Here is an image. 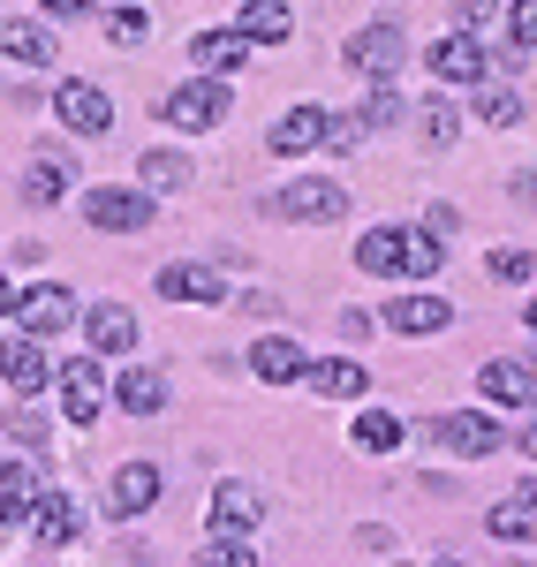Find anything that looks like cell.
<instances>
[{
  "mask_svg": "<svg viewBox=\"0 0 537 567\" xmlns=\"http://www.w3.org/2000/svg\"><path fill=\"white\" fill-rule=\"evenodd\" d=\"M280 159H303L311 144H326V106H288L280 122H272V136H266Z\"/></svg>",
  "mask_w": 537,
  "mask_h": 567,
  "instance_id": "cell-16",
  "label": "cell"
},
{
  "mask_svg": "<svg viewBox=\"0 0 537 567\" xmlns=\"http://www.w3.org/2000/svg\"><path fill=\"white\" fill-rule=\"evenodd\" d=\"M45 16H91V0H39Z\"/></svg>",
  "mask_w": 537,
  "mask_h": 567,
  "instance_id": "cell-40",
  "label": "cell"
},
{
  "mask_svg": "<svg viewBox=\"0 0 537 567\" xmlns=\"http://www.w3.org/2000/svg\"><path fill=\"white\" fill-rule=\"evenodd\" d=\"M530 333H537V296H530Z\"/></svg>",
  "mask_w": 537,
  "mask_h": 567,
  "instance_id": "cell-45",
  "label": "cell"
},
{
  "mask_svg": "<svg viewBox=\"0 0 537 567\" xmlns=\"http://www.w3.org/2000/svg\"><path fill=\"white\" fill-rule=\"evenodd\" d=\"M242 31L258 45H280L296 31V16H288V0H242Z\"/></svg>",
  "mask_w": 537,
  "mask_h": 567,
  "instance_id": "cell-28",
  "label": "cell"
},
{
  "mask_svg": "<svg viewBox=\"0 0 537 567\" xmlns=\"http://www.w3.org/2000/svg\"><path fill=\"white\" fill-rule=\"evenodd\" d=\"M493 280H530V250H493Z\"/></svg>",
  "mask_w": 537,
  "mask_h": 567,
  "instance_id": "cell-38",
  "label": "cell"
},
{
  "mask_svg": "<svg viewBox=\"0 0 537 567\" xmlns=\"http://www.w3.org/2000/svg\"><path fill=\"white\" fill-rule=\"evenodd\" d=\"M136 182H144L152 197H175V189H189V159H182V152H144V159H136Z\"/></svg>",
  "mask_w": 537,
  "mask_h": 567,
  "instance_id": "cell-26",
  "label": "cell"
},
{
  "mask_svg": "<svg viewBox=\"0 0 537 567\" xmlns=\"http://www.w3.org/2000/svg\"><path fill=\"white\" fill-rule=\"evenodd\" d=\"M485 529H493L499 545H530V537H537V515L515 499V507H493V515H485Z\"/></svg>",
  "mask_w": 537,
  "mask_h": 567,
  "instance_id": "cell-30",
  "label": "cell"
},
{
  "mask_svg": "<svg viewBox=\"0 0 537 567\" xmlns=\"http://www.w3.org/2000/svg\"><path fill=\"white\" fill-rule=\"evenodd\" d=\"M409 243H416V227H371V235L357 243V272H371V280L409 272Z\"/></svg>",
  "mask_w": 537,
  "mask_h": 567,
  "instance_id": "cell-14",
  "label": "cell"
},
{
  "mask_svg": "<svg viewBox=\"0 0 537 567\" xmlns=\"http://www.w3.org/2000/svg\"><path fill=\"white\" fill-rule=\"evenodd\" d=\"M159 303H227V280L213 265H167L159 272Z\"/></svg>",
  "mask_w": 537,
  "mask_h": 567,
  "instance_id": "cell-15",
  "label": "cell"
},
{
  "mask_svg": "<svg viewBox=\"0 0 537 567\" xmlns=\"http://www.w3.org/2000/svg\"><path fill=\"white\" fill-rule=\"evenodd\" d=\"M424 69H432L440 84H485V69H493V61H485L477 31H462V23H454V31H440V39H432Z\"/></svg>",
  "mask_w": 537,
  "mask_h": 567,
  "instance_id": "cell-4",
  "label": "cell"
},
{
  "mask_svg": "<svg viewBox=\"0 0 537 567\" xmlns=\"http://www.w3.org/2000/svg\"><path fill=\"white\" fill-rule=\"evenodd\" d=\"M515 189H523V197H530V205H537V175H523V182H515Z\"/></svg>",
  "mask_w": 537,
  "mask_h": 567,
  "instance_id": "cell-43",
  "label": "cell"
},
{
  "mask_svg": "<svg viewBox=\"0 0 537 567\" xmlns=\"http://www.w3.org/2000/svg\"><path fill=\"white\" fill-rule=\"evenodd\" d=\"M16 318H23V333H61V326H76V318H84V310H76V296H69V288H61V280H39V288H23V296H16Z\"/></svg>",
  "mask_w": 537,
  "mask_h": 567,
  "instance_id": "cell-8",
  "label": "cell"
},
{
  "mask_svg": "<svg viewBox=\"0 0 537 567\" xmlns=\"http://www.w3.org/2000/svg\"><path fill=\"white\" fill-rule=\"evenodd\" d=\"M84 219L99 235H144L152 227V189H84Z\"/></svg>",
  "mask_w": 537,
  "mask_h": 567,
  "instance_id": "cell-3",
  "label": "cell"
},
{
  "mask_svg": "<svg viewBox=\"0 0 537 567\" xmlns=\"http://www.w3.org/2000/svg\"><path fill=\"white\" fill-rule=\"evenodd\" d=\"M499 0H462V31H477V23H493Z\"/></svg>",
  "mask_w": 537,
  "mask_h": 567,
  "instance_id": "cell-39",
  "label": "cell"
},
{
  "mask_svg": "<svg viewBox=\"0 0 537 567\" xmlns=\"http://www.w3.org/2000/svg\"><path fill=\"white\" fill-rule=\"evenodd\" d=\"M341 61L357 69V76H371V84H394V69L409 61V39H402V23H363V31H349V45H341Z\"/></svg>",
  "mask_w": 537,
  "mask_h": 567,
  "instance_id": "cell-1",
  "label": "cell"
},
{
  "mask_svg": "<svg viewBox=\"0 0 537 567\" xmlns=\"http://www.w3.org/2000/svg\"><path fill=\"white\" fill-rule=\"evenodd\" d=\"M159 114H167V122H175L182 136L220 130V122H227V84H220V76H197V84L167 91V106H159Z\"/></svg>",
  "mask_w": 537,
  "mask_h": 567,
  "instance_id": "cell-2",
  "label": "cell"
},
{
  "mask_svg": "<svg viewBox=\"0 0 537 567\" xmlns=\"http://www.w3.org/2000/svg\"><path fill=\"white\" fill-rule=\"evenodd\" d=\"M39 492H45V484H39L31 462H0V523L16 529V523H23V507H31Z\"/></svg>",
  "mask_w": 537,
  "mask_h": 567,
  "instance_id": "cell-24",
  "label": "cell"
},
{
  "mask_svg": "<svg viewBox=\"0 0 537 567\" xmlns=\"http://www.w3.org/2000/svg\"><path fill=\"white\" fill-rule=\"evenodd\" d=\"M266 523V492L258 484H220L213 492V537H250Z\"/></svg>",
  "mask_w": 537,
  "mask_h": 567,
  "instance_id": "cell-11",
  "label": "cell"
},
{
  "mask_svg": "<svg viewBox=\"0 0 537 567\" xmlns=\"http://www.w3.org/2000/svg\"><path fill=\"white\" fill-rule=\"evenodd\" d=\"M250 53H258V39H250L242 23H235V31H197V39H189V61H197L205 76H235Z\"/></svg>",
  "mask_w": 537,
  "mask_h": 567,
  "instance_id": "cell-12",
  "label": "cell"
},
{
  "mask_svg": "<svg viewBox=\"0 0 537 567\" xmlns=\"http://www.w3.org/2000/svg\"><path fill=\"white\" fill-rule=\"evenodd\" d=\"M159 499V470L152 462H130L122 477H114V492H106V515H144Z\"/></svg>",
  "mask_w": 537,
  "mask_h": 567,
  "instance_id": "cell-22",
  "label": "cell"
},
{
  "mask_svg": "<svg viewBox=\"0 0 537 567\" xmlns=\"http://www.w3.org/2000/svg\"><path fill=\"white\" fill-rule=\"evenodd\" d=\"M357 136H363V114H326V144H333V152H349Z\"/></svg>",
  "mask_w": 537,
  "mask_h": 567,
  "instance_id": "cell-36",
  "label": "cell"
},
{
  "mask_svg": "<svg viewBox=\"0 0 537 567\" xmlns=\"http://www.w3.org/2000/svg\"><path fill=\"white\" fill-rule=\"evenodd\" d=\"M515 439H523V454H530V462H537V424H523V432H515Z\"/></svg>",
  "mask_w": 537,
  "mask_h": 567,
  "instance_id": "cell-41",
  "label": "cell"
},
{
  "mask_svg": "<svg viewBox=\"0 0 537 567\" xmlns=\"http://www.w3.org/2000/svg\"><path fill=\"white\" fill-rule=\"evenodd\" d=\"M447 318H454V310L440 303V296H424V288H416V296H402V303H386V326H394V333H409V341H424V333H440Z\"/></svg>",
  "mask_w": 537,
  "mask_h": 567,
  "instance_id": "cell-20",
  "label": "cell"
},
{
  "mask_svg": "<svg viewBox=\"0 0 537 567\" xmlns=\"http://www.w3.org/2000/svg\"><path fill=\"white\" fill-rule=\"evenodd\" d=\"M250 371H258L266 386H303L311 355L296 349V341H258V349H250Z\"/></svg>",
  "mask_w": 537,
  "mask_h": 567,
  "instance_id": "cell-19",
  "label": "cell"
},
{
  "mask_svg": "<svg viewBox=\"0 0 537 567\" xmlns=\"http://www.w3.org/2000/svg\"><path fill=\"white\" fill-rule=\"evenodd\" d=\"M0 379H8V393L31 401V393H45L61 371H53V355L39 349V333H8V341H0Z\"/></svg>",
  "mask_w": 537,
  "mask_h": 567,
  "instance_id": "cell-5",
  "label": "cell"
},
{
  "mask_svg": "<svg viewBox=\"0 0 537 567\" xmlns=\"http://www.w3.org/2000/svg\"><path fill=\"white\" fill-rule=\"evenodd\" d=\"M349 189L341 182H280L272 189V219H341Z\"/></svg>",
  "mask_w": 537,
  "mask_h": 567,
  "instance_id": "cell-7",
  "label": "cell"
},
{
  "mask_svg": "<svg viewBox=\"0 0 537 567\" xmlns=\"http://www.w3.org/2000/svg\"><path fill=\"white\" fill-rule=\"evenodd\" d=\"M507 31H515V45L530 53L537 45V0H515V8H507Z\"/></svg>",
  "mask_w": 537,
  "mask_h": 567,
  "instance_id": "cell-35",
  "label": "cell"
},
{
  "mask_svg": "<svg viewBox=\"0 0 537 567\" xmlns=\"http://www.w3.org/2000/svg\"><path fill=\"white\" fill-rule=\"evenodd\" d=\"M432 432H440V446H447V454H462V462H485V454H499V446H507V424H493L485 409H454V416H440Z\"/></svg>",
  "mask_w": 537,
  "mask_h": 567,
  "instance_id": "cell-6",
  "label": "cell"
},
{
  "mask_svg": "<svg viewBox=\"0 0 537 567\" xmlns=\"http://www.w3.org/2000/svg\"><path fill=\"white\" fill-rule=\"evenodd\" d=\"M84 333H91V349H99V355H130L136 349V310L130 303H91Z\"/></svg>",
  "mask_w": 537,
  "mask_h": 567,
  "instance_id": "cell-17",
  "label": "cell"
},
{
  "mask_svg": "<svg viewBox=\"0 0 537 567\" xmlns=\"http://www.w3.org/2000/svg\"><path fill=\"white\" fill-rule=\"evenodd\" d=\"M114 401H122L130 416H159V409H167V379H159L152 363H130V371L114 379Z\"/></svg>",
  "mask_w": 537,
  "mask_h": 567,
  "instance_id": "cell-21",
  "label": "cell"
},
{
  "mask_svg": "<svg viewBox=\"0 0 537 567\" xmlns=\"http://www.w3.org/2000/svg\"><path fill=\"white\" fill-rule=\"evenodd\" d=\"M386 122H402V99H394V84H379L371 99H363V130H386Z\"/></svg>",
  "mask_w": 537,
  "mask_h": 567,
  "instance_id": "cell-34",
  "label": "cell"
},
{
  "mask_svg": "<svg viewBox=\"0 0 537 567\" xmlns=\"http://www.w3.org/2000/svg\"><path fill=\"white\" fill-rule=\"evenodd\" d=\"M23 545H39V553H53V545H69L76 537V499H61V492H39L31 507H23Z\"/></svg>",
  "mask_w": 537,
  "mask_h": 567,
  "instance_id": "cell-10",
  "label": "cell"
},
{
  "mask_svg": "<svg viewBox=\"0 0 537 567\" xmlns=\"http://www.w3.org/2000/svg\"><path fill=\"white\" fill-rule=\"evenodd\" d=\"M0 61L45 69V61H53V31H45V23H0Z\"/></svg>",
  "mask_w": 537,
  "mask_h": 567,
  "instance_id": "cell-23",
  "label": "cell"
},
{
  "mask_svg": "<svg viewBox=\"0 0 537 567\" xmlns=\"http://www.w3.org/2000/svg\"><path fill=\"white\" fill-rule=\"evenodd\" d=\"M303 386H311L318 401H357V393L371 386V371H363V363H349V355H326V363H311V371H303Z\"/></svg>",
  "mask_w": 537,
  "mask_h": 567,
  "instance_id": "cell-18",
  "label": "cell"
},
{
  "mask_svg": "<svg viewBox=\"0 0 537 567\" xmlns=\"http://www.w3.org/2000/svg\"><path fill=\"white\" fill-rule=\"evenodd\" d=\"M23 189H31V205H61V197H69V167H61V159H31Z\"/></svg>",
  "mask_w": 537,
  "mask_h": 567,
  "instance_id": "cell-29",
  "label": "cell"
},
{
  "mask_svg": "<svg viewBox=\"0 0 537 567\" xmlns=\"http://www.w3.org/2000/svg\"><path fill=\"white\" fill-rule=\"evenodd\" d=\"M205 560H220V567H258V553H250L242 537H220V545H205Z\"/></svg>",
  "mask_w": 537,
  "mask_h": 567,
  "instance_id": "cell-37",
  "label": "cell"
},
{
  "mask_svg": "<svg viewBox=\"0 0 537 567\" xmlns=\"http://www.w3.org/2000/svg\"><path fill=\"white\" fill-rule=\"evenodd\" d=\"M61 409H69V424H99V409H106V371H99V363H61Z\"/></svg>",
  "mask_w": 537,
  "mask_h": 567,
  "instance_id": "cell-13",
  "label": "cell"
},
{
  "mask_svg": "<svg viewBox=\"0 0 537 567\" xmlns=\"http://www.w3.org/2000/svg\"><path fill=\"white\" fill-rule=\"evenodd\" d=\"M477 114H485L493 130H515V122H523V91H515V84H485Z\"/></svg>",
  "mask_w": 537,
  "mask_h": 567,
  "instance_id": "cell-31",
  "label": "cell"
},
{
  "mask_svg": "<svg viewBox=\"0 0 537 567\" xmlns=\"http://www.w3.org/2000/svg\"><path fill=\"white\" fill-rule=\"evenodd\" d=\"M515 499H523V507H530V515H537V477H530V484H523V492H515Z\"/></svg>",
  "mask_w": 537,
  "mask_h": 567,
  "instance_id": "cell-42",
  "label": "cell"
},
{
  "mask_svg": "<svg viewBox=\"0 0 537 567\" xmlns=\"http://www.w3.org/2000/svg\"><path fill=\"white\" fill-rule=\"evenodd\" d=\"M53 114H61L69 136H106L114 130V99H106L99 84H61L53 91Z\"/></svg>",
  "mask_w": 537,
  "mask_h": 567,
  "instance_id": "cell-9",
  "label": "cell"
},
{
  "mask_svg": "<svg viewBox=\"0 0 537 567\" xmlns=\"http://www.w3.org/2000/svg\"><path fill=\"white\" fill-rule=\"evenodd\" d=\"M402 432H409V424L394 416V409H363L349 439H357V454H394V446H402Z\"/></svg>",
  "mask_w": 537,
  "mask_h": 567,
  "instance_id": "cell-27",
  "label": "cell"
},
{
  "mask_svg": "<svg viewBox=\"0 0 537 567\" xmlns=\"http://www.w3.org/2000/svg\"><path fill=\"white\" fill-rule=\"evenodd\" d=\"M477 386H485V401H507V409H523V401H537V379L523 371V363H507V355L477 371Z\"/></svg>",
  "mask_w": 537,
  "mask_h": 567,
  "instance_id": "cell-25",
  "label": "cell"
},
{
  "mask_svg": "<svg viewBox=\"0 0 537 567\" xmlns=\"http://www.w3.org/2000/svg\"><path fill=\"white\" fill-rule=\"evenodd\" d=\"M424 136H432V144H454V136H462V114H454L447 91H440V99L424 106Z\"/></svg>",
  "mask_w": 537,
  "mask_h": 567,
  "instance_id": "cell-32",
  "label": "cell"
},
{
  "mask_svg": "<svg viewBox=\"0 0 537 567\" xmlns=\"http://www.w3.org/2000/svg\"><path fill=\"white\" fill-rule=\"evenodd\" d=\"M0 310H16V296H8V280H0Z\"/></svg>",
  "mask_w": 537,
  "mask_h": 567,
  "instance_id": "cell-44",
  "label": "cell"
},
{
  "mask_svg": "<svg viewBox=\"0 0 537 567\" xmlns=\"http://www.w3.org/2000/svg\"><path fill=\"white\" fill-rule=\"evenodd\" d=\"M106 39H114V45L152 39V16H144V8H114V16H106Z\"/></svg>",
  "mask_w": 537,
  "mask_h": 567,
  "instance_id": "cell-33",
  "label": "cell"
}]
</instances>
